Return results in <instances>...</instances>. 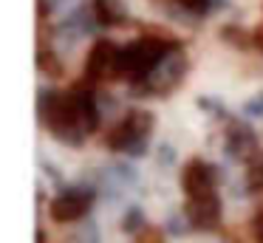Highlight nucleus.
I'll list each match as a JSON object with an SVG mask.
<instances>
[{"label":"nucleus","mask_w":263,"mask_h":243,"mask_svg":"<svg viewBox=\"0 0 263 243\" xmlns=\"http://www.w3.org/2000/svg\"><path fill=\"white\" fill-rule=\"evenodd\" d=\"M184 215L190 218V223L195 229H215L218 220H221V198L206 195V198H187V207H184Z\"/></svg>","instance_id":"6"},{"label":"nucleus","mask_w":263,"mask_h":243,"mask_svg":"<svg viewBox=\"0 0 263 243\" xmlns=\"http://www.w3.org/2000/svg\"><path fill=\"white\" fill-rule=\"evenodd\" d=\"M255 237H257V243H263V209L257 212V218H255Z\"/></svg>","instance_id":"22"},{"label":"nucleus","mask_w":263,"mask_h":243,"mask_svg":"<svg viewBox=\"0 0 263 243\" xmlns=\"http://www.w3.org/2000/svg\"><path fill=\"white\" fill-rule=\"evenodd\" d=\"M82 232H85V240H88V243H99V235H97V223H93V220H91V223H88V226H85V229H82Z\"/></svg>","instance_id":"21"},{"label":"nucleus","mask_w":263,"mask_h":243,"mask_svg":"<svg viewBox=\"0 0 263 243\" xmlns=\"http://www.w3.org/2000/svg\"><path fill=\"white\" fill-rule=\"evenodd\" d=\"M198 107H201V110H210V113H215V116H223V107L218 105L215 99H210V96H201V99H198Z\"/></svg>","instance_id":"20"},{"label":"nucleus","mask_w":263,"mask_h":243,"mask_svg":"<svg viewBox=\"0 0 263 243\" xmlns=\"http://www.w3.org/2000/svg\"><path fill=\"white\" fill-rule=\"evenodd\" d=\"M178 48L176 40L170 37H142V40H133L127 43L125 48H119L116 54V68H114V77H136L144 79L159 60L167 54V51Z\"/></svg>","instance_id":"1"},{"label":"nucleus","mask_w":263,"mask_h":243,"mask_svg":"<svg viewBox=\"0 0 263 243\" xmlns=\"http://www.w3.org/2000/svg\"><path fill=\"white\" fill-rule=\"evenodd\" d=\"M116 54H119V48H116L110 40H97L91 54H88V60H85V77L88 79L110 77L114 68H116Z\"/></svg>","instance_id":"7"},{"label":"nucleus","mask_w":263,"mask_h":243,"mask_svg":"<svg viewBox=\"0 0 263 243\" xmlns=\"http://www.w3.org/2000/svg\"><path fill=\"white\" fill-rule=\"evenodd\" d=\"M243 116L263 119V94H257V96H252L249 102H243Z\"/></svg>","instance_id":"17"},{"label":"nucleus","mask_w":263,"mask_h":243,"mask_svg":"<svg viewBox=\"0 0 263 243\" xmlns=\"http://www.w3.org/2000/svg\"><path fill=\"white\" fill-rule=\"evenodd\" d=\"M153 130V113L147 110H133L110 130L108 147L116 153H127L133 158H142L147 153V136Z\"/></svg>","instance_id":"2"},{"label":"nucleus","mask_w":263,"mask_h":243,"mask_svg":"<svg viewBox=\"0 0 263 243\" xmlns=\"http://www.w3.org/2000/svg\"><path fill=\"white\" fill-rule=\"evenodd\" d=\"M190 218L187 215H170V220H167V232H170V235H187V229H190Z\"/></svg>","instance_id":"16"},{"label":"nucleus","mask_w":263,"mask_h":243,"mask_svg":"<svg viewBox=\"0 0 263 243\" xmlns=\"http://www.w3.org/2000/svg\"><path fill=\"white\" fill-rule=\"evenodd\" d=\"M93 195H97V186L91 184H71L68 190H63L57 198L51 201V218L57 223H71V220H80L88 212Z\"/></svg>","instance_id":"4"},{"label":"nucleus","mask_w":263,"mask_h":243,"mask_svg":"<svg viewBox=\"0 0 263 243\" xmlns=\"http://www.w3.org/2000/svg\"><path fill=\"white\" fill-rule=\"evenodd\" d=\"M93 14H97L99 26H119L127 20V6L125 0H93Z\"/></svg>","instance_id":"11"},{"label":"nucleus","mask_w":263,"mask_h":243,"mask_svg":"<svg viewBox=\"0 0 263 243\" xmlns=\"http://www.w3.org/2000/svg\"><path fill=\"white\" fill-rule=\"evenodd\" d=\"M178 3L190 14H212V0H178Z\"/></svg>","instance_id":"15"},{"label":"nucleus","mask_w":263,"mask_h":243,"mask_svg":"<svg viewBox=\"0 0 263 243\" xmlns=\"http://www.w3.org/2000/svg\"><path fill=\"white\" fill-rule=\"evenodd\" d=\"M34 243H43V229H37V235H34Z\"/></svg>","instance_id":"23"},{"label":"nucleus","mask_w":263,"mask_h":243,"mask_svg":"<svg viewBox=\"0 0 263 243\" xmlns=\"http://www.w3.org/2000/svg\"><path fill=\"white\" fill-rule=\"evenodd\" d=\"M255 150H257V139H255L249 124H243V122L229 124V133H227V153L229 156L232 158H249Z\"/></svg>","instance_id":"9"},{"label":"nucleus","mask_w":263,"mask_h":243,"mask_svg":"<svg viewBox=\"0 0 263 243\" xmlns=\"http://www.w3.org/2000/svg\"><path fill=\"white\" fill-rule=\"evenodd\" d=\"M71 96H74V110H77V122H80L82 133H93V130L99 127V105H97V96H93V90H88L85 85H77L74 90H71Z\"/></svg>","instance_id":"8"},{"label":"nucleus","mask_w":263,"mask_h":243,"mask_svg":"<svg viewBox=\"0 0 263 243\" xmlns=\"http://www.w3.org/2000/svg\"><path fill=\"white\" fill-rule=\"evenodd\" d=\"M37 65H40V71H46L48 77H60V73H63V65H60V60L51 51H40V54H37Z\"/></svg>","instance_id":"14"},{"label":"nucleus","mask_w":263,"mask_h":243,"mask_svg":"<svg viewBox=\"0 0 263 243\" xmlns=\"http://www.w3.org/2000/svg\"><path fill=\"white\" fill-rule=\"evenodd\" d=\"M215 178L218 173L212 164L193 158L181 173V186L187 192V198H206V195H215Z\"/></svg>","instance_id":"5"},{"label":"nucleus","mask_w":263,"mask_h":243,"mask_svg":"<svg viewBox=\"0 0 263 243\" xmlns=\"http://www.w3.org/2000/svg\"><path fill=\"white\" fill-rule=\"evenodd\" d=\"M184 71H187V57H184V51L181 48L167 51L159 60V65H156L139 85H133V96L167 94V90H173L184 79Z\"/></svg>","instance_id":"3"},{"label":"nucleus","mask_w":263,"mask_h":243,"mask_svg":"<svg viewBox=\"0 0 263 243\" xmlns=\"http://www.w3.org/2000/svg\"><path fill=\"white\" fill-rule=\"evenodd\" d=\"M159 164L161 167H173L176 164V150L170 144H159Z\"/></svg>","instance_id":"19"},{"label":"nucleus","mask_w":263,"mask_h":243,"mask_svg":"<svg viewBox=\"0 0 263 243\" xmlns=\"http://www.w3.org/2000/svg\"><path fill=\"white\" fill-rule=\"evenodd\" d=\"M246 190L249 192H263V161L249 164V170H246Z\"/></svg>","instance_id":"13"},{"label":"nucleus","mask_w":263,"mask_h":243,"mask_svg":"<svg viewBox=\"0 0 263 243\" xmlns=\"http://www.w3.org/2000/svg\"><path fill=\"white\" fill-rule=\"evenodd\" d=\"M139 229H144V212H142V207H130L125 212V218H122V232L136 235Z\"/></svg>","instance_id":"12"},{"label":"nucleus","mask_w":263,"mask_h":243,"mask_svg":"<svg viewBox=\"0 0 263 243\" xmlns=\"http://www.w3.org/2000/svg\"><path fill=\"white\" fill-rule=\"evenodd\" d=\"M37 119L43 122V116H46V110H48V105H51V99H54V90H46V88H40L37 90Z\"/></svg>","instance_id":"18"},{"label":"nucleus","mask_w":263,"mask_h":243,"mask_svg":"<svg viewBox=\"0 0 263 243\" xmlns=\"http://www.w3.org/2000/svg\"><path fill=\"white\" fill-rule=\"evenodd\" d=\"M91 11H93V9H91ZM91 11L77 9L74 14H68V17L63 20V26H60V37L74 43V40L85 37V34H91V31H97L99 20H97V14H91Z\"/></svg>","instance_id":"10"}]
</instances>
